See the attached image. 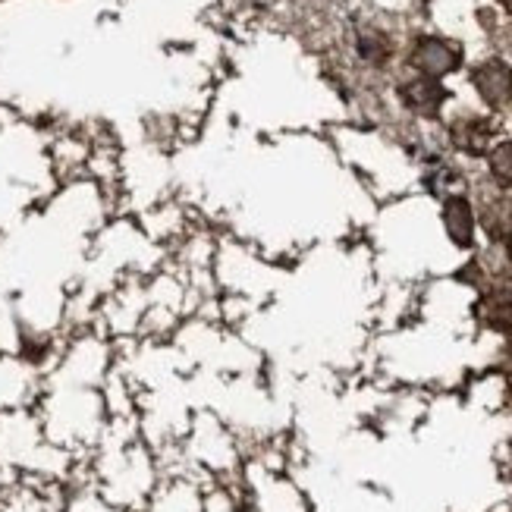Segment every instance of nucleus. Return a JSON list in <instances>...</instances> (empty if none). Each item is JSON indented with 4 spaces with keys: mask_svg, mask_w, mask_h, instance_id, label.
I'll list each match as a JSON object with an SVG mask.
<instances>
[{
    "mask_svg": "<svg viewBox=\"0 0 512 512\" xmlns=\"http://www.w3.org/2000/svg\"><path fill=\"white\" fill-rule=\"evenodd\" d=\"M412 63L418 66L421 73H425V79H440V76L453 73L459 66V51L453 48V44L440 41V38H425V41H418Z\"/></svg>",
    "mask_w": 512,
    "mask_h": 512,
    "instance_id": "nucleus-1",
    "label": "nucleus"
},
{
    "mask_svg": "<svg viewBox=\"0 0 512 512\" xmlns=\"http://www.w3.org/2000/svg\"><path fill=\"white\" fill-rule=\"evenodd\" d=\"M472 82L478 88V95L491 107H503V104L512 101V70H509L506 63H500V60H491V63L478 66Z\"/></svg>",
    "mask_w": 512,
    "mask_h": 512,
    "instance_id": "nucleus-2",
    "label": "nucleus"
},
{
    "mask_svg": "<svg viewBox=\"0 0 512 512\" xmlns=\"http://www.w3.org/2000/svg\"><path fill=\"white\" fill-rule=\"evenodd\" d=\"M443 224H447V233L456 246H472V236H475V214H472V205L465 202V198H450L447 205H443Z\"/></svg>",
    "mask_w": 512,
    "mask_h": 512,
    "instance_id": "nucleus-3",
    "label": "nucleus"
},
{
    "mask_svg": "<svg viewBox=\"0 0 512 512\" xmlns=\"http://www.w3.org/2000/svg\"><path fill=\"white\" fill-rule=\"evenodd\" d=\"M403 98L412 110H418V114H437V107L443 104L447 92H443L434 79H418L403 88Z\"/></svg>",
    "mask_w": 512,
    "mask_h": 512,
    "instance_id": "nucleus-4",
    "label": "nucleus"
},
{
    "mask_svg": "<svg viewBox=\"0 0 512 512\" xmlns=\"http://www.w3.org/2000/svg\"><path fill=\"white\" fill-rule=\"evenodd\" d=\"M491 173L497 176V183L512 186V142H503L491 154Z\"/></svg>",
    "mask_w": 512,
    "mask_h": 512,
    "instance_id": "nucleus-5",
    "label": "nucleus"
},
{
    "mask_svg": "<svg viewBox=\"0 0 512 512\" xmlns=\"http://www.w3.org/2000/svg\"><path fill=\"white\" fill-rule=\"evenodd\" d=\"M491 324L494 327H500V330H509L512 327V305H497L494 311H491Z\"/></svg>",
    "mask_w": 512,
    "mask_h": 512,
    "instance_id": "nucleus-6",
    "label": "nucleus"
},
{
    "mask_svg": "<svg viewBox=\"0 0 512 512\" xmlns=\"http://www.w3.org/2000/svg\"><path fill=\"white\" fill-rule=\"evenodd\" d=\"M509 255H512V233H509Z\"/></svg>",
    "mask_w": 512,
    "mask_h": 512,
    "instance_id": "nucleus-7",
    "label": "nucleus"
}]
</instances>
